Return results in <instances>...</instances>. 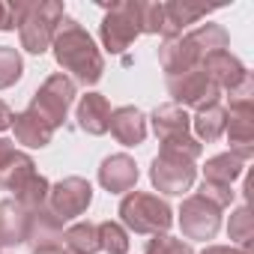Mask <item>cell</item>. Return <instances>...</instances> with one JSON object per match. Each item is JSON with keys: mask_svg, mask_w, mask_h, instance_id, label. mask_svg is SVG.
Masks as SVG:
<instances>
[{"mask_svg": "<svg viewBox=\"0 0 254 254\" xmlns=\"http://www.w3.org/2000/svg\"><path fill=\"white\" fill-rule=\"evenodd\" d=\"M33 254H72L63 242H57V245H42V248H33Z\"/></svg>", "mask_w": 254, "mask_h": 254, "instance_id": "e575fe53", "label": "cell"}, {"mask_svg": "<svg viewBox=\"0 0 254 254\" xmlns=\"http://www.w3.org/2000/svg\"><path fill=\"white\" fill-rule=\"evenodd\" d=\"M63 245L72 254H96L99 251V230L90 221H78L63 230Z\"/></svg>", "mask_w": 254, "mask_h": 254, "instance_id": "cb8c5ba5", "label": "cell"}, {"mask_svg": "<svg viewBox=\"0 0 254 254\" xmlns=\"http://www.w3.org/2000/svg\"><path fill=\"white\" fill-rule=\"evenodd\" d=\"M144 254H194L189 242L177 239V236H168V233H156L153 239H147V248Z\"/></svg>", "mask_w": 254, "mask_h": 254, "instance_id": "f1b7e54d", "label": "cell"}, {"mask_svg": "<svg viewBox=\"0 0 254 254\" xmlns=\"http://www.w3.org/2000/svg\"><path fill=\"white\" fill-rule=\"evenodd\" d=\"M27 242V209L15 200H0V248Z\"/></svg>", "mask_w": 254, "mask_h": 254, "instance_id": "ac0fdd59", "label": "cell"}, {"mask_svg": "<svg viewBox=\"0 0 254 254\" xmlns=\"http://www.w3.org/2000/svg\"><path fill=\"white\" fill-rule=\"evenodd\" d=\"M138 177H141V171H138L135 159L126 156V153L108 156V159L102 162V168H99V183H102V189L111 191V194H129V191L135 189Z\"/></svg>", "mask_w": 254, "mask_h": 254, "instance_id": "8fae6325", "label": "cell"}, {"mask_svg": "<svg viewBox=\"0 0 254 254\" xmlns=\"http://www.w3.org/2000/svg\"><path fill=\"white\" fill-rule=\"evenodd\" d=\"M168 93L174 96V105H180L183 111L186 108H206V105H215L221 99V90L206 78V72L197 66L191 72H183V75H174L168 78Z\"/></svg>", "mask_w": 254, "mask_h": 254, "instance_id": "ba28073f", "label": "cell"}, {"mask_svg": "<svg viewBox=\"0 0 254 254\" xmlns=\"http://www.w3.org/2000/svg\"><path fill=\"white\" fill-rule=\"evenodd\" d=\"M180 227L186 239H212L221 227V209L200 194H191L180 206Z\"/></svg>", "mask_w": 254, "mask_h": 254, "instance_id": "30bf717a", "label": "cell"}, {"mask_svg": "<svg viewBox=\"0 0 254 254\" xmlns=\"http://www.w3.org/2000/svg\"><path fill=\"white\" fill-rule=\"evenodd\" d=\"M224 126H227V108H224L221 102L200 108V111L194 114V120H191V129H194V135H197L200 144H203V141H206V144L218 141V138L224 135Z\"/></svg>", "mask_w": 254, "mask_h": 254, "instance_id": "7402d4cb", "label": "cell"}, {"mask_svg": "<svg viewBox=\"0 0 254 254\" xmlns=\"http://www.w3.org/2000/svg\"><path fill=\"white\" fill-rule=\"evenodd\" d=\"M24 75V60L18 54V48L12 45H0V90H6L12 84H18Z\"/></svg>", "mask_w": 254, "mask_h": 254, "instance_id": "4316f807", "label": "cell"}, {"mask_svg": "<svg viewBox=\"0 0 254 254\" xmlns=\"http://www.w3.org/2000/svg\"><path fill=\"white\" fill-rule=\"evenodd\" d=\"M189 39H191V45L197 48V54H200V63H203V57H209V54H215V51H224L227 48V30L221 27V24H200L197 30H191L189 33Z\"/></svg>", "mask_w": 254, "mask_h": 254, "instance_id": "d4e9b609", "label": "cell"}, {"mask_svg": "<svg viewBox=\"0 0 254 254\" xmlns=\"http://www.w3.org/2000/svg\"><path fill=\"white\" fill-rule=\"evenodd\" d=\"M120 221L129 230L141 233V236H156V233H165L174 224V212L159 194L129 191L120 200Z\"/></svg>", "mask_w": 254, "mask_h": 254, "instance_id": "7a4b0ae2", "label": "cell"}, {"mask_svg": "<svg viewBox=\"0 0 254 254\" xmlns=\"http://www.w3.org/2000/svg\"><path fill=\"white\" fill-rule=\"evenodd\" d=\"M63 3L57 0H39V3H24L21 9V21H18V36H21V48L30 54H45L54 42L57 24L63 18Z\"/></svg>", "mask_w": 254, "mask_h": 254, "instance_id": "3957f363", "label": "cell"}, {"mask_svg": "<svg viewBox=\"0 0 254 254\" xmlns=\"http://www.w3.org/2000/svg\"><path fill=\"white\" fill-rule=\"evenodd\" d=\"M51 48H54L57 66L66 69V72H72V81H78V84H84V87H93V84L102 78V72H105V57H102V51L96 48L93 36H90L75 18H69V15L60 18Z\"/></svg>", "mask_w": 254, "mask_h": 254, "instance_id": "6da1fadb", "label": "cell"}, {"mask_svg": "<svg viewBox=\"0 0 254 254\" xmlns=\"http://www.w3.org/2000/svg\"><path fill=\"white\" fill-rule=\"evenodd\" d=\"M108 132L117 138V144L123 147H138L144 144L147 138V117L141 108L135 105H123V108H114L111 111V120H108Z\"/></svg>", "mask_w": 254, "mask_h": 254, "instance_id": "4fadbf2b", "label": "cell"}, {"mask_svg": "<svg viewBox=\"0 0 254 254\" xmlns=\"http://www.w3.org/2000/svg\"><path fill=\"white\" fill-rule=\"evenodd\" d=\"M227 236H230L233 242H239V245L248 251V245H251V239H254V215H251L248 206H239L236 212H230Z\"/></svg>", "mask_w": 254, "mask_h": 254, "instance_id": "83f0119b", "label": "cell"}, {"mask_svg": "<svg viewBox=\"0 0 254 254\" xmlns=\"http://www.w3.org/2000/svg\"><path fill=\"white\" fill-rule=\"evenodd\" d=\"M21 9L24 3H3L0 0V30H15L21 21Z\"/></svg>", "mask_w": 254, "mask_h": 254, "instance_id": "1f68e13d", "label": "cell"}, {"mask_svg": "<svg viewBox=\"0 0 254 254\" xmlns=\"http://www.w3.org/2000/svg\"><path fill=\"white\" fill-rule=\"evenodd\" d=\"M9 126H12V111H9V105L3 99H0V132H6Z\"/></svg>", "mask_w": 254, "mask_h": 254, "instance_id": "836d02e7", "label": "cell"}, {"mask_svg": "<svg viewBox=\"0 0 254 254\" xmlns=\"http://www.w3.org/2000/svg\"><path fill=\"white\" fill-rule=\"evenodd\" d=\"M242 168L245 162L233 153H221V156H212L203 168L206 174V183H218V186H233L239 177H242Z\"/></svg>", "mask_w": 254, "mask_h": 254, "instance_id": "603a6c76", "label": "cell"}, {"mask_svg": "<svg viewBox=\"0 0 254 254\" xmlns=\"http://www.w3.org/2000/svg\"><path fill=\"white\" fill-rule=\"evenodd\" d=\"M72 102H75V81L66 78L63 72H57V75L45 78V84L33 93L30 108L57 132V126L66 123V114H69Z\"/></svg>", "mask_w": 254, "mask_h": 254, "instance_id": "8992f818", "label": "cell"}, {"mask_svg": "<svg viewBox=\"0 0 254 254\" xmlns=\"http://www.w3.org/2000/svg\"><path fill=\"white\" fill-rule=\"evenodd\" d=\"M111 120V105L102 93H87L78 102V126L87 135H105Z\"/></svg>", "mask_w": 254, "mask_h": 254, "instance_id": "d6986e66", "label": "cell"}, {"mask_svg": "<svg viewBox=\"0 0 254 254\" xmlns=\"http://www.w3.org/2000/svg\"><path fill=\"white\" fill-rule=\"evenodd\" d=\"M159 63L168 72V78H174V75H183V72L197 69L200 66V54H197V48L191 45V39L186 33V36H177V39H165L162 42Z\"/></svg>", "mask_w": 254, "mask_h": 254, "instance_id": "9a60e30c", "label": "cell"}, {"mask_svg": "<svg viewBox=\"0 0 254 254\" xmlns=\"http://www.w3.org/2000/svg\"><path fill=\"white\" fill-rule=\"evenodd\" d=\"M209 9L203 6H186V3H162V36L165 39H177L183 36V30L189 24H197L200 18H206Z\"/></svg>", "mask_w": 254, "mask_h": 254, "instance_id": "44dd1931", "label": "cell"}, {"mask_svg": "<svg viewBox=\"0 0 254 254\" xmlns=\"http://www.w3.org/2000/svg\"><path fill=\"white\" fill-rule=\"evenodd\" d=\"M153 132L162 141V150H174L183 153L189 159H197L203 153V144L191 135V117L180 108V105H159L153 111Z\"/></svg>", "mask_w": 254, "mask_h": 254, "instance_id": "277c9868", "label": "cell"}, {"mask_svg": "<svg viewBox=\"0 0 254 254\" xmlns=\"http://www.w3.org/2000/svg\"><path fill=\"white\" fill-rule=\"evenodd\" d=\"M102 45L111 54H123L138 36H141V0H123L105 9L102 27H99Z\"/></svg>", "mask_w": 254, "mask_h": 254, "instance_id": "5b68a950", "label": "cell"}, {"mask_svg": "<svg viewBox=\"0 0 254 254\" xmlns=\"http://www.w3.org/2000/svg\"><path fill=\"white\" fill-rule=\"evenodd\" d=\"M96 230H99V251H108V254H126L129 251V233H126V227L123 224H117V221H102V224H96Z\"/></svg>", "mask_w": 254, "mask_h": 254, "instance_id": "484cf974", "label": "cell"}, {"mask_svg": "<svg viewBox=\"0 0 254 254\" xmlns=\"http://www.w3.org/2000/svg\"><path fill=\"white\" fill-rule=\"evenodd\" d=\"M63 242V221L48 209H30L27 212V245L30 248H42V245H57Z\"/></svg>", "mask_w": 254, "mask_h": 254, "instance_id": "e0dca14e", "label": "cell"}, {"mask_svg": "<svg viewBox=\"0 0 254 254\" xmlns=\"http://www.w3.org/2000/svg\"><path fill=\"white\" fill-rule=\"evenodd\" d=\"M197 194L200 197H206L209 203H215L218 209H224V206H230V200H233V186H218V183H200V189H197Z\"/></svg>", "mask_w": 254, "mask_h": 254, "instance_id": "f546056e", "label": "cell"}, {"mask_svg": "<svg viewBox=\"0 0 254 254\" xmlns=\"http://www.w3.org/2000/svg\"><path fill=\"white\" fill-rule=\"evenodd\" d=\"M200 254H251L245 248H233V245H206Z\"/></svg>", "mask_w": 254, "mask_h": 254, "instance_id": "d6a6232c", "label": "cell"}, {"mask_svg": "<svg viewBox=\"0 0 254 254\" xmlns=\"http://www.w3.org/2000/svg\"><path fill=\"white\" fill-rule=\"evenodd\" d=\"M12 129H15V141L24 144V147H30V150H42L54 138V129H51V126L33 108L12 114Z\"/></svg>", "mask_w": 254, "mask_h": 254, "instance_id": "2e32d148", "label": "cell"}, {"mask_svg": "<svg viewBox=\"0 0 254 254\" xmlns=\"http://www.w3.org/2000/svg\"><path fill=\"white\" fill-rule=\"evenodd\" d=\"M194 177H197L194 159H189L183 153H174V150H162L153 159V165H150V180H153V186L162 194H183V191H189Z\"/></svg>", "mask_w": 254, "mask_h": 254, "instance_id": "52a82bcc", "label": "cell"}, {"mask_svg": "<svg viewBox=\"0 0 254 254\" xmlns=\"http://www.w3.org/2000/svg\"><path fill=\"white\" fill-rule=\"evenodd\" d=\"M90 203H93V186H90L84 177H66V180H60V183L51 186L45 206H48L60 221H69V218L84 215Z\"/></svg>", "mask_w": 254, "mask_h": 254, "instance_id": "9c48e42d", "label": "cell"}, {"mask_svg": "<svg viewBox=\"0 0 254 254\" xmlns=\"http://www.w3.org/2000/svg\"><path fill=\"white\" fill-rule=\"evenodd\" d=\"M15 147H12V141H6V138H0V162H3L9 153H12Z\"/></svg>", "mask_w": 254, "mask_h": 254, "instance_id": "d590c367", "label": "cell"}, {"mask_svg": "<svg viewBox=\"0 0 254 254\" xmlns=\"http://www.w3.org/2000/svg\"><path fill=\"white\" fill-rule=\"evenodd\" d=\"M36 174L39 171H36L33 159L27 153H18V150H12L3 162H0V186L6 191H12V194H18Z\"/></svg>", "mask_w": 254, "mask_h": 254, "instance_id": "ffe728a7", "label": "cell"}, {"mask_svg": "<svg viewBox=\"0 0 254 254\" xmlns=\"http://www.w3.org/2000/svg\"><path fill=\"white\" fill-rule=\"evenodd\" d=\"M141 33H162V3L141 0Z\"/></svg>", "mask_w": 254, "mask_h": 254, "instance_id": "4dcf8cb0", "label": "cell"}, {"mask_svg": "<svg viewBox=\"0 0 254 254\" xmlns=\"http://www.w3.org/2000/svg\"><path fill=\"white\" fill-rule=\"evenodd\" d=\"M200 69L206 72V78L218 87V90H236L242 81H245V75H248V69L239 63V57H233L227 48L224 51H215V54H209V57H203V63H200Z\"/></svg>", "mask_w": 254, "mask_h": 254, "instance_id": "5bb4252c", "label": "cell"}, {"mask_svg": "<svg viewBox=\"0 0 254 254\" xmlns=\"http://www.w3.org/2000/svg\"><path fill=\"white\" fill-rule=\"evenodd\" d=\"M224 135L230 144V153L242 162H251L254 156V108H230Z\"/></svg>", "mask_w": 254, "mask_h": 254, "instance_id": "7c38bea8", "label": "cell"}]
</instances>
